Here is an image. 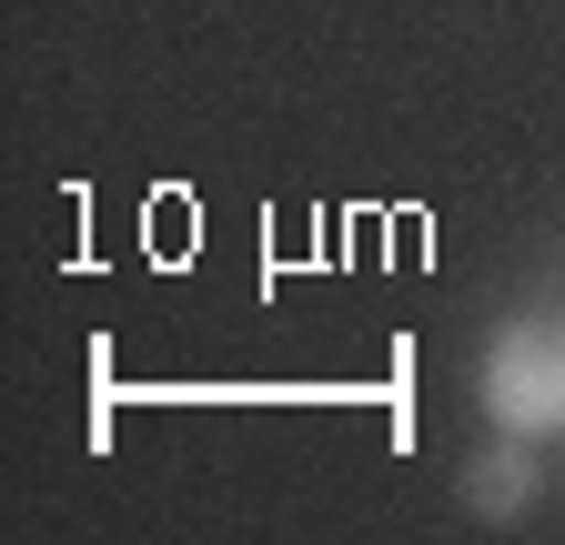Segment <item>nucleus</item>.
<instances>
[{"label":"nucleus","instance_id":"f257e3e1","mask_svg":"<svg viewBox=\"0 0 565 545\" xmlns=\"http://www.w3.org/2000/svg\"><path fill=\"white\" fill-rule=\"evenodd\" d=\"M475 404H484L494 435H525V445L565 435V323L555 313L494 323L484 354H475Z\"/></svg>","mask_w":565,"mask_h":545},{"label":"nucleus","instance_id":"f03ea898","mask_svg":"<svg viewBox=\"0 0 565 545\" xmlns=\"http://www.w3.org/2000/svg\"><path fill=\"white\" fill-rule=\"evenodd\" d=\"M465 505L494 515V525H515V515L535 505V445H525V435H494V445L465 464Z\"/></svg>","mask_w":565,"mask_h":545}]
</instances>
